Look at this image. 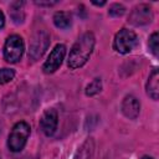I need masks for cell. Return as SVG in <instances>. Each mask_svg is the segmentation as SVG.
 <instances>
[{
  "mask_svg": "<svg viewBox=\"0 0 159 159\" xmlns=\"http://www.w3.org/2000/svg\"><path fill=\"white\" fill-rule=\"evenodd\" d=\"M142 159H154V158H152V157H149V155H144Z\"/></svg>",
  "mask_w": 159,
  "mask_h": 159,
  "instance_id": "44dd1931",
  "label": "cell"
},
{
  "mask_svg": "<svg viewBox=\"0 0 159 159\" xmlns=\"http://www.w3.org/2000/svg\"><path fill=\"white\" fill-rule=\"evenodd\" d=\"M65 55H66V46L62 43H57L42 66L43 72L53 73L56 70H58V67L61 66V63L65 58Z\"/></svg>",
  "mask_w": 159,
  "mask_h": 159,
  "instance_id": "52a82bcc",
  "label": "cell"
},
{
  "mask_svg": "<svg viewBox=\"0 0 159 159\" xmlns=\"http://www.w3.org/2000/svg\"><path fill=\"white\" fill-rule=\"evenodd\" d=\"M148 45H149V50H150V52H152L155 57H158V56H159V35H158L157 31L153 32L152 36L149 37V42H148Z\"/></svg>",
  "mask_w": 159,
  "mask_h": 159,
  "instance_id": "9a60e30c",
  "label": "cell"
},
{
  "mask_svg": "<svg viewBox=\"0 0 159 159\" xmlns=\"http://www.w3.org/2000/svg\"><path fill=\"white\" fill-rule=\"evenodd\" d=\"M53 24L58 29H68L72 24V17L68 12L65 11H57L53 15Z\"/></svg>",
  "mask_w": 159,
  "mask_h": 159,
  "instance_id": "7c38bea8",
  "label": "cell"
},
{
  "mask_svg": "<svg viewBox=\"0 0 159 159\" xmlns=\"http://www.w3.org/2000/svg\"><path fill=\"white\" fill-rule=\"evenodd\" d=\"M124 12H125V7H124L122 4H118V2L112 4V5L109 6V10H108V14H109L111 16H113V17H119V16H122Z\"/></svg>",
  "mask_w": 159,
  "mask_h": 159,
  "instance_id": "e0dca14e",
  "label": "cell"
},
{
  "mask_svg": "<svg viewBox=\"0 0 159 159\" xmlns=\"http://www.w3.org/2000/svg\"><path fill=\"white\" fill-rule=\"evenodd\" d=\"M30 129H31L30 125L24 120L17 122L12 127V129L7 137V147L11 152L19 153L24 149V147L27 142V138L30 135Z\"/></svg>",
  "mask_w": 159,
  "mask_h": 159,
  "instance_id": "7a4b0ae2",
  "label": "cell"
},
{
  "mask_svg": "<svg viewBox=\"0 0 159 159\" xmlns=\"http://www.w3.org/2000/svg\"><path fill=\"white\" fill-rule=\"evenodd\" d=\"M147 94L157 101L158 97H159V73H158V68H153L152 73L149 75L148 77V81H147Z\"/></svg>",
  "mask_w": 159,
  "mask_h": 159,
  "instance_id": "30bf717a",
  "label": "cell"
},
{
  "mask_svg": "<svg viewBox=\"0 0 159 159\" xmlns=\"http://www.w3.org/2000/svg\"><path fill=\"white\" fill-rule=\"evenodd\" d=\"M92 4H93V5H97V6H103V5L106 4V1H101V2H98V1H92Z\"/></svg>",
  "mask_w": 159,
  "mask_h": 159,
  "instance_id": "ffe728a7",
  "label": "cell"
},
{
  "mask_svg": "<svg viewBox=\"0 0 159 159\" xmlns=\"http://www.w3.org/2000/svg\"><path fill=\"white\" fill-rule=\"evenodd\" d=\"M25 50V43L21 36L11 35L6 39L4 45V58L9 63H16L21 60Z\"/></svg>",
  "mask_w": 159,
  "mask_h": 159,
  "instance_id": "3957f363",
  "label": "cell"
},
{
  "mask_svg": "<svg viewBox=\"0 0 159 159\" xmlns=\"http://www.w3.org/2000/svg\"><path fill=\"white\" fill-rule=\"evenodd\" d=\"M122 112H123V114L127 118L135 119L139 116V112H140V103H139V101L134 96H132V94L125 96L124 99L122 101Z\"/></svg>",
  "mask_w": 159,
  "mask_h": 159,
  "instance_id": "9c48e42d",
  "label": "cell"
},
{
  "mask_svg": "<svg viewBox=\"0 0 159 159\" xmlns=\"http://www.w3.org/2000/svg\"><path fill=\"white\" fill-rule=\"evenodd\" d=\"M24 5L25 2L24 1H14L10 4V16L12 19V21L15 24H21L24 22V19H25V12H24Z\"/></svg>",
  "mask_w": 159,
  "mask_h": 159,
  "instance_id": "8fae6325",
  "label": "cell"
},
{
  "mask_svg": "<svg viewBox=\"0 0 159 159\" xmlns=\"http://www.w3.org/2000/svg\"><path fill=\"white\" fill-rule=\"evenodd\" d=\"M4 25H5V16H4L2 11L0 10V29H2Z\"/></svg>",
  "mask_w": 159,
  "mask_h": 159,
  "instance_id": "d6986e66",
  "label": "cell"
},
{
  "mask_svg": "<svg viewBox=\"0 0 159 159\" xmlns=\"http://www.w3.org/2000/svg\"><path fill=\"white\" fill-rule=\"evenodd\" d=\"M94 43H96V39L92 32H84L82 36H80L70 51L67 66L71 70L82 67L91 57L94 48Z\"/></svg>",
  "mask_w": 159,
  "mask_h": 159,
  "instance_id": "6da1fadb",
  "label": "cell"
},
{
  "mask_svg": "<svg viewBox=\"0 0 159 159\" xmlns=\"http://www.w3.org/2000/svg\"><path fill=\"white\" fill-rule=\"evenodd\" d=\"M48 45H50V35L43 30L37 31L31 39L29 57L32 58L34 61L40 58L43 55V52L47 50Z\"/></svg>",
  "mask_w": 159,
  "mask_h": 159,
  "instance_id": "5b68a950",
  "label": "cell"
},
{
  "mask_svg": "<svg viewBox=\"0 0 159 159\" xmlns=\"http://www.w3.org/2000/svg\"><path fill=\"white\" fill-rule=\"evenodd\" d=\"M57 124H58V116L56 109L53 108H48L46 109L40 119V128L41 130L47 135H53L56 129H57Z\"/></svg>",
  "mask_w": 159,
  "mask_h": 159,
  "instance_id": "ba28073f",
  "label": "cell"
},
{
  "mask_svg": "<svg viewBox=\"0 0 159 159\" xmlns=\"http://www.w3.org/2000/svg\"><path fill=\"white\" fill-rule=\"evenodd\" d=\"M15 77V71L11 68H1L0 70V84L9 83L14 80Z\"/></svg>",
  "mask_w": 159,
  "mask_h": 159,
  "instance_id": "2e32d148",
  "label": "cell"
},
{
  "mask_svg": "<svg viewBox=\"0 0 159 159\" xmlns=\"http://www.w3.org/2000/svg\"><path fill=\"white\" fill-rule=\"evenodd\" d=\"M101 89H102V81H101V78H94L86 87V94L92 97V96H96L97 93H99Z\"/></svg>",
  "mask_w": 159,
  "mask_h": 159,
  "instance_id": "5bb4252c",
  "label": "cell"
},
{
  "mask_svg": "<svg viewBox=\"0 0 159 159\" xmlns=\"http://www.w3.org/2000/svg\"><path fill=\"white\" fill-rule=\"evenodd\" d=\"M138 42V37L135 35L134 31L129 30V29H120L113 40V48L122 55L129 53Z\"/></svg>",
  "mask_w": 159,
  "mask_h": 159,
  "instance_id": "277c9868",
  "label": "cell"
},
{
  "mask_svg": "<svg viewBox=\"0 0 159 159\" xmlns=\"http://www.w3.org/2000/svg\"><path fill=\"white\" fill-rule=\"evenodd\" d=\"M153 20V11L148 4H139L134 6L128 16V22L134 26H143L150 24Z\"/></svg>",
  "mask_w": 159,
  "mask_h": 159,
  "instance_id": "8992f818",
  "label": "cell"
},
{
  "mask_svg": "<svg viewBox=\"0 0 159 159\" xmlns=\"http://www.w3.org/2000/svg\"><path fill=\"white\" fill-rule=\"evenodd\" d=\"M92 154H93V140L92 138H88L77 150L75 159H91Z\"/></svg>",
  "mask_w": 159,
  "mask_h": 159,
  "instance_id": "4fadbf2b",
  "label": "cell"
},
{
  "mask_svg": "<svg viewBox=\"0 0 159 159\" xmlns=\"http://www.w3.org/2000/svg\"><path fill=\"white\" fill-rule=\"evenodd\" d=\"M35 4H37L40 6H52V5L57 4V1H35Z\"/></svg>",
  "mask_w": 159,
  "mask_h": 159,
  "instance_id": "ac0fdd59",
  "label": "cell"
}]
</instances>
